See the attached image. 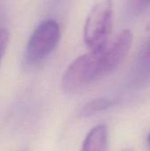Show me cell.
Returning a JSON list of instances; mask_svg holds the SVG:
<instances>
[{"instance_id":"8","label":"cell","mask_w":150,"mask_h":151,"mask_svg":"<svg viewBox=\"0 0 150 151\" xmlns=\"http://www.w3.org/2000/svg\"><path fill=\"white\" fill-rule=\"evenodd\" d=\"M148 142H149V143L150 145V134H149V137H148Z\"/></svg>"},{"instance_id":"9","label":"cell","mask_w":150,"mask_h":151,"mask_svg":"<svg viewBox=\"0 0 150 151\" xmlns=\"http://www.w3.org/2000/svg\"><path fill=\"white\" fill-rule=\"evenodd\" d=\"M147 29H148V30H150V23H149V26H148Z\"/></svg>"},{"instance_id":"1","label":"cell","mask_w":150,"mask_h":151,"mask_svg":"<svg viewBox=\"0 0 150 151\" xmlns=\"http://www.w3.org/2000/svg\"><path fill=\"white\" fill-rule=\"evenodd\" d=\"M121 64L122 58L118 50L106 43L73 60L63 75L62 86L68 93L79 92L94 81L111 74Z\"/></svg>"},{"instance_id":"5","label":"cell","mask_w":150,"mask_h":151,"mask_svg":"<svg viewBox=\"0 0 150 151\" xmlns=\"http://www.w3.org/2000/svg\"><path fill=\"white\" fill-rule=\"evenodd\" d=\"M116 104V101L111 100L109 98H95L86 104L81 108L80 115L81 117H91L113 107Z\"/></svg>"},{"instance_id":"3","label":"cell","mask_w":150,"mask_h":151,"mask_svg":"<svg viewBox=\"0 0 150 151\" xmlns=\"http://www.w3.org/2000/svg\"><path fill=\"white\" fill-rule=\"evenodd\" d=\"M60 39V27L54 19L41 22L32 33L25 50L26 61L37 65L56 49Z\"/></svg>"},{"instance_id":"6","label":"cell","mask_w":150,"mask_h":151,"mask_svg":"<svg viewBox=\"0 0 150 151\" xmlns=\"http://www.w3.org/2000/svg\"><path fill=\"white\" fill-rule=\"evenodd\" d=\"M9 42V32L6 28H0V64L5 54Z\"/></svg>"},{"instance_id":"2","label":"cell","mask_w":150,"mask_h":151,"mask_svg":"<svg viewBox=\"0 0 150 151\" xmlns=\"http://www.w3.org/2000/svg\"><path fill=\"white\" fill-rule=\"evenodd\" d=\"M113 1L102 0L89 12L83 31L85 44L89 50L103 47L109 41L113 23Z\"/></svg>"},{"instance_id":"10","label":"cell","mask_w":150,"mask_h":151,"mask_svg":"<svg viewBox=\"0 0 150 151\" xmlns=\"http://www.w3.org/2000/svg\"><path fill=\"white\" fill-rule=\"evenodd\" d=\"M149 55H150V48H149Z\"/></svg>"},{"instance_id":"4","label":"cell","mask_w":150,"mask_h":151,"mask_svg":"<svg viewBox=\"0 0 150 151\" xmlns=\"http://www.w3.org/2000/svg\"><path fill=\"white\" fill-rule=\"evenodd\" d=\"M108 128L105 125H98L92 128L85 137L82 150L104 151L108 149Z\"/></svg>"},{"instance_id":"7","label":"cell","mask_w":150,"mask_h":151,"mask_svg":"<svg viewBox=\"0 0 150 151\" xmlns=\"http://www.w3.org/2000/svg\"><path fill=\"white\" fill-rule=\"evenodd\" d=\"M141 3H143V4H147V3H149L150 0H141Z\"/></svg>"}]
</instances>
